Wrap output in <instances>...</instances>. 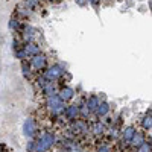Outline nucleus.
I'll use <instances>...</instances> for the list:
<instances>
[{"label": "nucleus", "mask_w": 152, "mask_h": 152, "mask_svg": "<svg viewBox=\"0 0 152 152\" xmlns=\"http://www.w3.org/2000/svg\"><path fill=\"white\" fill-rule=\"evenodd\" d=\"M56 142V137L52 132H44L38 140L35 142V151L34 152H47Z\"/></svg>", "instance_id": "1"}, {"label": "nucleus", "mask_w": 152, "mask_h": 152, "mask_svg": "<svg viewBox=\"0 0 152 152\" xmlns=\"http://www.w3.org/2000/svg\"><path fill=\"white\" fill-rule=\"evenodd\" d=\"M47 108L52 111V114H55V116H58V114H61V113H64V110H66V105H64V102L55 94V96H50V97H47Z\"/></svg>", "instance_id": "2"}, {"label": "nucleus", "mask_w": 152, "mask_h": 152, "mask_svg": "<svg viewBox=\"0 0 152 152\" xmlns=\"http://www.w3.org/2000/svg\"><path fill=\"white\" fill-rule=\"evenodd\" d=\"M64 72H66V70L62 69L59 64H53V66H50V67H49V69L44 72L43 78H44L47 82H52V81H56V79H59Z\"/></svg>", "instance_id": "3"}, {"label": "nucleus", "mask_w": 152, "mask_h": 152, "mask_svg": "<svg viewBox=\"0 0 152 152\" xmlns=\"http://www.w3.org/2000/svg\"><path fill=\"white\" fill-rule=\"evenodd\" d=\"M46 64H47V58H46V55H43V53H38V55H35V56H32L31 58V67H34L35 70H43V69H46Z\"/></svg>", "instance_id": "4"}, {"label": "nucleus", "mask_w": 152, "mask_h": 152, "mask_svg": "<svg viewBox=\"0 0 152 152\" xmlns=\"http://www.w3.org/2000/svg\"><path fill=\"white\" fill-rule=\"evenodd\" d=\"M35 131H37V123L32 117H28L23 123V134L26 137H34L35 135Z\"/></svg>", "instance_id": "5"}, {"label": "nucleus", "mask_w": 152, "mask_h": 152, "mask_svg": "<svg viewBox=\"0 0 152 152\" xmlns=\"http://www.w3.org/2000/svg\"><path fill=\"white\" fill-rule=\"evenodd\" d=\"M23 50H24V53H26V56H35L38 53H41V47L38 43L35 41H29L23 46Z\"/></svg>", "instance_id": "6"}, {"label": "nucleus", "mask_w": 152, "mask_h": 152, "mask_svg": "<svg viewBox=\"0 0 152 152\" xmlns=\"http://www.w3.org/2000/svg\"><path fill=\"white\" fill-rule=\"evenodd\" d=\"M64 116H66L67 120L75 122L76 119L79 117V107H78V105H69V107H66V110H64Z\"/></svg>", "instance_id": "7"}, {"label": "nucleus", "mask_w": 152, "mask_h": 152, "mask_svg": "<svg viewBox=\"0 0 152 152\" xmlns=\"http://www.w3.org/2000/svg\"><path fill=\"white\" fill-rule=\"evenodd\" d=\"M56 96L66 104L67 100H72V99H73V96H75V90H73L72 87H62Z\"/></svg>", "instance_id": "8"}, {"label": "nucleus", "mask_w": 152, "mask_h": 152, "mask_svg": "<svg viewBox=\"0 0 152 152\" xmlns=\"http://www.w3.org/2000/svg\"><path fill=\"white\" fill-rule=\"evenodd\" d=\"M37 35H38V31L35 28H32V26H24L23 28V37H24V40H26V43L34 41L37 38Z\"/></svg>", "instance_id": "9"}, {"label": "nucleus", "mask_w": 152, "mask_h": 152, "mask_svg": "<svg viewBox=\"0 0 152 152\" xmlns=\"http://www.w3.org/2000/svg\"><path fill=\"white\" fill-rule=\"evenodd\" d=\"M99 102H100V100H99V97L93 94V96H90V97L87 99L85 107H87V110L90 111V113H94V111H96V108H97V105H99Z\"/></svg>", "instance_id": "10"}, {"label": "nucleus", "mask_w": 152, "mask_h": 152, "mask_svg": "<svg viewBox=\"0 0 152 152\" xmlns=\"http://www.w3.org/2000/svg\"><path fill=\"white\" fill-rule=\"evenodd\" d=\"M134 134H135V129L132 128V126H128V128H125V131H123V134H122V140H123V143H131Z\"/></svg>", "instance_id": "11"}, {"label": "nucleus", "mask_w": 152, "mask_h": 152, "mask_svg": "<svg viewBox=\"0 0 152 152\" xmlns=\"http://www.w3.org/2000/svg\"><path fill=\"white\" fill-rule=\"evenodd\" d=\"M94 113L97 114L99 117H104V116H107V114L110 113V105L107 102H99V105H97Z\"/></svg>", "instance_id": "12"}, {"label": "nucleus", "mask_w": 152, "mask_h": 152, "mask_svg": "<svg viewBox=\"0 0 152 152\" xmlns=\"http://www.w3.org/2000/svg\"><path fill=\"white\" fill-rule=\"evenodd\" d=\"M146 140H145V135L140 132V131H135V134H134V137H132V140H131V145L132 146H135V148H138L140 145H143Z\"/></svg>", "instance_id": "13"}, {"label": "nucleus", "mask_w": 152, "mask_h": 152, "mask_svg": "<svg viewBox=\"0 0 152 152\" xmlns=\"http://www.w3.org/2000/svg\"><path fill=\"white\" fill-rule=\"evenodd\" d=\"M41 90H43V93H44L47 97L55 96V94H56V93H55V87H53V84H52V82H47L46 85H43V87H41Z\"/></svg>", "instance_id": "14"}, {"label": "nucleus", "mask_w": 152, "mask_h": 152, "mask_svg": "<svg viewBox=\"0 0 152 152\" xmlns=\"http://www.w3.org/2000/svg\"><path fill=\"white\" fill-rule=\"evenodd\" d=\"M143 128L146 129V131H151V128H152V114H151V110L148 111V114L143 117Z\"/></svg>", "instance_id": "15"}, {"label": "nucleus", "mask_w": 152, "mask_h": 152, "mask_svg": "<svg viewBox=\"0 0 152 152\" xmlns=\"http://www.w3.org/2000/svg\"><path fill=\"white\" fill-rule=\"evenodd\" d=\"M75 129L76 131H81V132H88V126L84 120H76L75 122Z\"/></svg>", "instance_id": "16"}, {"label": "nucleus", "mask_w": 152, "mask_h": 152, "mask_svg": "<svg viewBox=\"0 0 152 152\" xmlns=\"http://www.w3.org/2000/svg\"><path fill=\"white\" fill-rule=\"evenodd\" d=\"M91 131L99 135V134H102L105 131V126H104V123H100V122H94L93 126H91Z\"/></svg>", "instance_id": "17"}, {"label": "nucleus", "mask_w": 152, "mask_h": 152, "mask_svg": "<svg viewBox=\"0 0 152 152\" xmlns=\"http://www.w3.org/2000/svg\"><path fill=\"white\" fill-rule=\"evenodd\" d=\"M23 2H24V5H26V8L31 9V11H34V9H37L38 6H40V0H23Z\"/></svg>", "instance_id": "18"}, {"label": "nucleus", "mask_w": 152, "mask_h": 152, "mask_svg": "<svg viewBox=\"0 0 152 152\" xmlns=\"http://www.w3.org/2000/svg\"><path fill=\"white\" fill-rule=\"evenodd\" d=\"M21 70H23L24 78H29V76H31V66L28 64L26 61H21Z\"/></svg>", "instance_id": "19"}, {"label": "nucleus", "mask_w": 152, "mask_h": 152, "mask_svg": "<svg viewBox=\"0 0 152 152\" xmlns=\"http://www.w3.org/2000/svg\"><path fill=\"white\" fill-rule=\"evenodd\" d=\"M9 29H11V31H18V29H20V21H18V18H14V17L11 18V21H9Z\"/></svg>", "instance_id": "20"}, {"label": "nucleus", "mask_w": 152, "mask_h": 152, "mask_svg": "<svg viewBox=\"0 0 152 152\" xmlns=\"http://www.w3.org/2000/svg\"><path fill=\"white\" fill-rule=\"evenodd\" d=\"M135 152H151V142H145L143 145H140Z\"/></svg>", "instance_id": "21"}, {"label": "nucleus", "mask_w": 152, "mask_h": 152, "mask_svg": "<svg viewBox=\"0 0 152 152\" xmlns=\"http://www.w3.org/2000/svg\"><path fill=\"white\" fill-rule=\"evenodd\" d=\"M79 116H82L84 119H88V116H90V111H88V110H87V107H85V104L79 107Z\"/></svg>", "instance_id": "22"}, {"label": "nucleus", "mask_w": 152, "mask_h": 152, "mask_svg": "<svg viewBox=\"0 0 152 152\" xmlns=\"http://www.w3.org/2000/svg\"><path fill=\"white\" fill-rule=\"evenodd\" d=\"M14 53H15V58H18V59H21V61H24V58H28L26 53H24V50H23V47L14 50Z\"/></svg>", "instance_id": "23"}, {"label": "nucleus", "mask_w": 152, "mask_h": 152, "mask_svg": "<svg viewBox=\"0 0 152 152\" xmlns=\"http://www.w3.org/2000/svg\"><path fill=\"white\" fill-rule=\"evenodd\" d=\"M18 14L20 15H23V17H28V15H31V9H28V8H18Z\"/></svg>", "instance_id": "24"}, {"label": "nucleus", "mask_w": 152, "mask_h": 152, "mask_svg": "<svg viewBox=\"0 0 152 152\" xmlns=\"http://www.w3.org/2000/svg\"><path fill=\"white\" fill-rule=\"evenodd\" d=\"M28 151H29V152H34V151H35V142H29V145H28Z\"/></svg>", "instance_id": "25"}, {"label": "nucleus", "mask_w": 152, "mask_h": 152, "mask_svg": "<svg viewBox=\"0 0 152 152\" xmlns=\"http://www.w3.org/2000/svg\"><path fill=\"white\" fill-rule=\"evenodd\" d=\"M97 152H111V149H110L108 146H100V148L97 149Z\"/></svg>", "instance_id": "26"}, {"label": "nucleus", "mask_w": 152, "mask_h": 152, "mask_svg": "<svg viewBox=\"0 0 152 152\" xmlns=\"http://www.w3.org/2000/svg\"><path fill=\"white\" fill-rule=\"evenodd\" d=\"M87 2H88V3H91V5H94V6H97L100 0H87Z\"/></svg>", "instance_id": "27"}, {"label": "nucleus", "mask_w": 152, "mask_h": 152, "mask_svg": "<svg viewBox=\"0 0 152 152\" xmlns=\"http://www.w3.org/2000/svg\"><path fill=\"white\" fill-rule=\"evenodd\" d=\"M76 3H78L79 6H84V5L87 3V0H76Z\"/></svg>", "instance_id": "28"}, {"label": "nucleus", "mask_w": 152, "mask_h": 152, "mask_svg": "<svg viewBox=\"0 0 152 152\" xmlns=\"http://www.w3.org/2000/svg\"><path fill=\"white\" fill-rule=\"evenodd\" d=\"M72 152H85V151H81L79 148H76V146H73V148H72Z\"/></svg>", "instance_id": "29"}, {"label": "nucleus", "mask_w": 152, "mask_h": 152, "mask_svg": "<svg viewBox=\"0 0 152 152\" xmlns=\"http://www.w3.org/2000/svg\"><path fill=\"white\" fill-rule=\"evenodd\" d=\"M50 2H58V0H50Z\"/></svg>", "instance_id": "30"}]
</instances>
